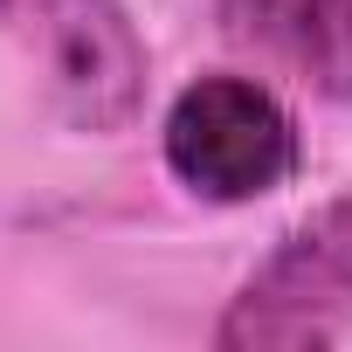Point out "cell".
I'll use <instances>...</instances> for the list:
<instances>
[{
  "label": "cell",
  "mask_w": 352,
  "mask_h": 352,
  "mask_svg": "<svg viewBox=\"0 0 352 352\" xmlns=\"http://www.w3.org/2000/svg\"><path fill=\"white\" fill-rule=\"evenodd\" d=\"M159 159L180 194L208 208H256L276 187H290V173L304 166V138L297 111L270 76L208 69L173 90L159 118Z\"/></svg>",
  "instance_id": "6da1fadb"
},
{
  "label": "cell",
  "mask_w": 352,
  "mask_h": 352,
  "mask_svg": "<svg viewBox=\"0 0 352 352\" xmlns=\"http://www.w3.org/2000/svg\"><path fill=\"white\" fill-rule=\"evenodd\" d=\"M0 42L69 131L111 138L145 111L152 49L124 0H0Z\"/></svg>",
  "instance_id": "7a4b0ae2"
},
{
  "label": "cell",
  "mask_w": 352,
  "mask_h": 352,
  "mask_svg": "<svg viewBox=\"0 0 352 352\" xmlns=\"http://www.w3.org/2000/svg\"><path fill=\"white\" fill-rule=\"evenodd\" d=\"M214 352H324L352 338V194L297 214L214 318Z\"/></svg>",
  "instance_id": "3957f363"
},
{
  "label": "cell",
  "mask_w": 352,
  "mask_h": 352,
  "mask_svg": "<svg viewBox=\"0 0 352 352\" xmlns=\"http://www.w3.org/2000/svg\"><path fill=\"white\" fill-rule=\"evenodd\" d=\"M214 14L276 76L324 104H352V0H214Z\"/></svg>",
  "instance_id": "277c9868"
}]
</instances>
